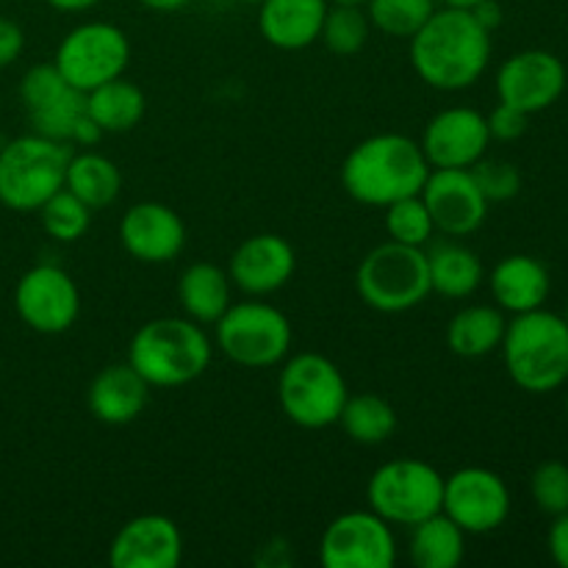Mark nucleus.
Wrapping results in <instances>:
<instances>
[{"label":"nucleus","instance_id":"nucleus-1","mask_svg":"<svg viewBox=\"0 0 568 568\" xmlns=\"http://www.w3.org/2000/svg\"><path fill=\"white\" fill-rule=\"evenodd\" d=\"M410 67L438 92H460L475 87L491 61V31L475 20L469 9L433 11L430 20L408 39Z\"/></svg>","mask_w":568,"mask_h":568},{"label":"nucleus","instance_id":"nucleus-2","mask_svg":"<svg viewBox=\"0 0 568 568\" xmlns=\"http://www.w3.org/2000/svg\"><path fill=\"white\" fill-rule=\"evenodd\" d=\"M430 170L416 139L405 133H375L347 153L342 186L355 203L386 209L394 200L422 194Z\"/></svg>","mask_w":568,"mask_h":568},{"label":"nucleus","instance_id":"nucleus-3","mask_svg":"<svg viewBox=\"0 0 568 568\" xmlns=\"http://www.w3.org/2000/svg\"><path fill=\"white\" fill-rule=\"evenodd\" d=\"M214 344L203 325L189 316H159L133 333L128 364L150 383V388H178L205 375Z\"/></svg>","mask_w":568,"mask_h":568},{"label":"nucleus","instance_id":"nucleus-4","mask_svg":"<svg viewBox=\"0 0 568 568\" xmlns=\"http://www.w3.org/2000/svg\"><path fill=\"white\" fill-rule=\"evenodd\" d=\"M508 377L527 394L558 392L568 381V322L547 308L516 314L505 327Z\"/></svg>","mask_w":568,"mask_h":568},{"label":"nucleus","instance_id":"nucleus-5","mask_svg":"<svg viewBox=\"0 0 568 568\" xmlns=\"http://www.w3.org/2000/svg\"><path fill=\"white\" fill-rule=\"evenodd\" d=\"M70 144L39 133L11 139L0 148V203L17 214H33L64 189Z\"/></svg>","mask_w":568,"mask_h":568},{"label":"nucleus","instance_id":"nucleus-6","mask_svg":"<svg viewBox=\"0 0 568 568\" xmlns=\"http://www.w3.org/2000/svg\"><path fill=\"white\" fill-rule=\"evenodd\" d=\"M355 292L381 314H405L430 297V270L425 247L383 242L361 258Z\"/></svg>","mask_w":568,"mask_h":568},{"label":"nucleus","instance_id":"nucleus-7","mask_svg":"<svg viewBox=\"0 0 568 568\" xmlns=\"http://www.w3.org/2000/svg\"><path fill=\"white\" fill-rule=\"evenodd\" d=\"M349 397L342 369L322 353H297L283 361L277 377V403L288 422L303 430L336 425Z\"/></svg>","mask_w":568,"mask_h":568},{"label":"nucleus","instance_id":"nucleus-8","mask_svg":"<svg viewBox=\"0 0 568 568\" xmlns=\"http://www.w3.org/2000/svg\"><path fill=\"white\" fill-rule=\"evenodd\" d=\"M214 327L220 353L244 369L283 364L292 349V322L281 308L261 303V297L231 303Z\"/></svg>","mask_w":568,"mask_h":568},{"label":"nucleus","instance_id":"nucleus-9","mask_svg":"<svg viewBox=\"0 0 568 568\" xmlns=\"http://www.w3.org/2000/svg\"><path fill=\"white\" fill-rule=\"evenodd\" d=\"M444 475L419 458H394L377 466L366 483V503L381 519L414 527L442 510Z\"/></svg>","mask_w":568,"mask_h":568},{"label":"nucleus","instance_id":"nucleus-10","mask_svg":"<svg viewBox=\"0 0 568 568\" xmlns=\"http://www.w3.org/2000/svg\"><path fill=\"white\" fill-rule=\"evenodd\" d=\"M53 64L72 87L87 94L100 83L125 75L131 64V39L114 22H81L59 42Z\"/></svg>","mask_w":568,"mask_h":568},{"label":"nucleus","instance_id":"nucleus-11","mask_svg":"<svg viewBox=\"0 0 568 568\" xmlns=\"http://www.w3.org/2000/svg\"><path fill=\"white\" fill-rule=\"evenodd\" d=\"M325 568H392L397 564L394 527L375 510H347L325 527L320 538Z\"/></svg>","mask_w":568,"mask_h":568},{"label":"nucleus","instance_id":"nucleus-12","mask_svg":"<svg viewBox=\"0 0 568 568\" xmlns=\"http://www.w3.org/2000/svg\"><path fill=\"white\" fill-rule=\"evenodd\" d=\"M510 488L486 466H464L444 477L442 514H447L466 536H488L508 521Z\"/></svg>","mask_w":568,"mask_h":568},{"label":"nucleus","instance_id":"nucleus-13","mask_svg":"<svg viewBox=\"0 0 568 568\" xmlns=\"http://www.w3.org/2000/svg\"><path fill=\"white\" fill-rule=\"evenodd\" d=\"M14 311L33 333L61 336L78 322L81 292L59 264H37L17 281Z\"/></svg>","mask_w":568,"mask_h":568},{"label":"nucleus","instance_id":"nucleus-14","mask_svg":"<svg viewBox=\"0 0 568 568\" xmlns=\"http://www.w3.org/2000/svg\"><path fill=\"white\" fill-rule=\"evenodd\" d=\"M20 100L33 133L70 144L72 128L87 114V94L72 87L59 67L33 64L20 81Z\"/></svg>","mask_w":568,"mask_h":568},{"label":"nucleus","instance_id":"nucleus-15","mask_svg":"<svg viewBox=\"0 0 568 568\" xmlns=\"http://www.w3.org/2000/svg\"><path fill=\"white\" fill-rule=\"evenodd\" d=\"M419 144L433 170H471L491 144L486 114L471 105H449L430 116Z\"/></svg>","mask_w":568,"mask_h":568},{"label":"nucleus","instance_id":"nucleus-16","mask_svg":"<svg viewBox=\"0 0 568 568\" xmlns=\"http://www.w3.org/2000/svg\"><path fill=\"white\" fill-rule=\"evenodd\" d=\"M566 64L549 50H521L508 55L497 70V98L525 114L547 111L566 92Z\"/></svg>","mask_w":568,"mask_h":568},{"label":"nucleus","instance_id":"nucleus-17","mask_svg":"<svg viewBox=\"0 0 568 568\" xmlns=\"http://www.w3.org/2000/svg\"><path fill=\"white\" fill-rule=\"evenodd\" d=\"M422 200L430 211L436 233L447 239H466L480 231L491 205L471 170H430L422 186Z\"/></svg>","mask_w":568,"mask_h":568},{"label":"nucleus","instance_id":"nucleus-18","mask_svg":"<svg viewBox=\"0 0 568 568\" xmlns=\"http://www.w3.org/2000/svg\"><path fill=\"white\" fill-rule=\"evenodd\" d=\"M122 250L139 264H170L186 247V225L175 209L155 200L131 205L120 220Z\"/></svg>","mask_w":568,"mask_h":568},{"label":"nucleus","instance_id":"nucleus-19","mask_svg":"<svg viewBox=\"0 0 568 568\" xmlns=\"http://www.w3.org/2000/svg\"><path fill=\"white\" fill-rule=\"evenodd\" d=\"M297 270L294 247L277 233H255L247 236L227 261V277L233 288L247 297H266L275 294L292 281Z\"/></svg>","mask_w":568,"mask_h":568},{"label":"nucleus","instance_id":"nucleus-20","mask_svg":"<svg viewBox=\"0 0 568 568\" xmlns=\"http://www.w3.org/2000/svg\"><path fill=\"white\" fill-rule=\"evenodd\" d=\"M181 560V527L164 514L133 516L111 538L109 564L114 568H178Z\"/></svg>","mask_w":568,"mask_h":568},{"label":"nucleus","instance_id":"nucleus-21","mask_svg":"<svg viewBox=\"0 0 568 568\" xmlns=\"http://www.w3.org/2000/svg\"><path fill=\"white\" fill-rule=\"evenodd\" d=\"M150 403V383L131 364H111L92 377L87 408L100 425L122 427L136 422Z\"/></svg>","mask_w":568,"mask_h":568},{"label":"nucleus","instance_id":"nucleus-22","mask_svg":"<svg viewBox=\"0 0 568 568\" xmlns=\"http://www.w3.org/2000/svg\"><path fill=\"white\" fill-rule=\"evenodd\" d=\"M488 288L497 308L505 314H527V311L544 308L549 292H552V281H549V270L544 261L536 255H505L488 275Z\"/></svg>","mask_w":568,"mask_h":568},{"label":"nucleus","instance_id":"nucleus-23","mask_svg":"<svg viewBox=\"0 0 568 568\" xmlns=\"http://www.w3.org/2000/svg\"><path fill=\"white\" fill-rule=\"evenodd\" d=\"M261 37L277 50H305L320 42L327 0H261Z\"/></svg>","mask_w":568,"mask_h":568},{"label":"nucleus","instance_id":"nucleus-24","mask_svg":"<svg viewBox=\"0 0 568 568\" xmlns=\"http://www.w3.org/2000/svg\"><path fill=\"white\" fill-rule=\"evenodd\" d=\"M178 303L183 316L197 325H216L233 303V283L227 270L211 261H194L178 277Z\"/></svg>","mask_w":568,"mask_h":568},{"label":"nucleus","instance_id":"nucleus-25","mask_svg":"<svg viewBox=\"0 0 568 568\" xmlns=\"http://www.w3.org/2000/svg\"><path fill=\"white\" fill-rule=\"evenodd\" d=\"M427 270H430V292L447 300H466L483 286L486 270L480 255L466 247L460 239H447L436 247L425 250Z\"/></svg>","mask_w":568,"mask_h":568},{"label":"nucleus","instance_id":"nucleus-26","mask_svg":"<svg viewBox=\"0 0 568 568\" xmlns=\"http://www.w3.org/2000/svg\"><path fill=\"white\" fill-rule=\"evenodd\" d=\"M505 311L497 305H466L449 320L447 347L458 358H486L503 347Z\"/></svg>","mask_w":568,"mask_h":568},{"label":"nucleus","instance_id":"nucleus-27","mask_svg":"<svg viewBox=\"0 0 568 568\" xmlns=\"http://www.w3.org/2000/svg\"><path fill=\"white\" fill-rule=\"evenodd\" d=\"M87 114L103 128V133H128L148 114V98L142 87L120 75L87 92Z\"/></svg>","mask_w":568,"mask_h":568},{"label":"nucleus","instance_id":"nucleus-28","mask_svg":"<svg viewBox=\"0 0 568 568\" xmlns=\"http://www.w3.org/2000/svg\"><path fill=\"white\" fill-rule=\"evenodd\" d=\"M408 558L416 568H455L466 558V532L447 514L410 527Z\"/></svg>","mask_w":568,"mask_h":568},{"label":"nucleus","instance_id":"nucleus-29","mask_svg":"<svg viewBox=\"0 0 568 568\" xmlns=\"http://www.w3.org/2000/svg\"><path fill=\"white\" fill-rule=\"evenodd\" d=\"M64 189L92 211L109 209L122 192V172L114 161L105 159L103 153H94V150L70 153Z\"/></svg>","mask_w":568,"mask_h":568},{"label":"nucleus","instance_id":"nucleus-30","mask_svg":"<svg viewBox=\"0 0 568 568\" xmlns=\"http://www.w3.org/2000/svg\"><path fill=\"white\" fill-rule=\"evenodd\" d=\"M336 425H342L349 442L377 447L394 436L399 422L394 405L381 394H349Z\"/></svg>","mask_w":568,"mask_h":568},{"label":"nucleus","instance_id":"nucleus-31","mask_svg":"<svg viewBox=\"0 0 568 568\" xmlns=\"http://www.w3.org/2000/svg\"><path fill=\"white\" fill-rule=\"evenodd\" d=\"M372 22L364 6L331 3L322 22L320 42L336 55H355L369 42Z\"/></svg>","mask_w":568,"mask_h":568},{"label":"nucleus","instance_id":"nucleus-32","mask_svg":"<svg viewBox=\"0 0 568 568\" xmlns=\"http://www.w3.org/2000/svg\"><path fill=\"white\" fill-rule=\"evenodd\" d=\"M438 0H366L372 28L394 39H410L438 9Z\"/></svg>","mask_w":568,"mask_h":568},{"label":"nucleus","instance_id":"nucleus-33","mask_svg":"<svg viewBox=\"0 0 568 568\" xmlns=\"http://www.w3.org/2000/svg\"><path fill=\"white\" fill-rule=\"evenodd\" d=\"M37 214L44 233H48L53 242L61 244H72L78 242V239H83L89 225H92V209H89L87 203H81L72 192H67V189H59Z\"/></svg>","mask_w":568,"mask_h":568},{"label":"nucleus","instance_id":"nucleus-34","mask_svg":"<svg viewBox=\"0 0 568 568\" xmlns=\"http://www.w3.org/2000/svg\"><path fill=\"white\" fill-rule=\"evenodd\" d=\"M383 225H386L392 242L410 244V247H425L436 236V225H433V216L422 194H410V197L394 200L392 205H386Z\"/></svg>","mask_w":568,"mask_h":568},{"label":"nucleus","instance_id":"nucleus-35","mask_svg":"<svg viewBox=\"0 0 568 568\" xmlns=\"http://www.w3.org/2000/svg\"><path fill=\"white\" fill-rule=\"evenodd\" d=\"M530 494L538 510L560 516L568 510V466L560 460H544L530 477Z\"/></svg>","mask_w":568,"mask_h":568},{"label":"nucleus","instance_id":"nucleus-36","mask_svg":"<svg viewBox=\"0 0 568 568\" xmlns=\"http://www.w3.org/2000/svg\"><path fill=\"white\" fill-rule=\"evenodd\" d=\"M477 186L486 194L488 203H508L521 192V172L519 166L503 159H486L483 155L475 166H471Z\"/></svg>","mask_w":568,"mask_h":568},{"label":"nucleus","instance_id":"nucleus-37","mask_svg":"<svg viewBox=\"0 0 568 568\" xmlns=\"http://www.w3.org/2000/svg\"><path fill=\"white\" fill-rule=\"evenodd\" d=\"M488 133H491V142H516L527 133V122H530V114H525L521 109H514L508 103H499L491 114H486Z\"/></svg>","mask_w":568,"mask_h":568},{"label":"nucleus","instance_id":"nucleus-38","mask_svg":"<svg viewBox=\"0 0 568 568\" xmlns=\"http://www.w3.org/2000/svg\"><path fill=\"white\" fill-rule=\"evenodd\" d=\"M22 48H26V33L9 17H0V70L9 64H14L22 55Z\"/></svg>","mask_w":568,"mask_h":568},{"label":"nucleus","instance_id":"nucleus-39","mask_svg":"<svg viewBox=\"0 0 568 568\" xmlns=\"http://www.w3.org/2000/svg\"><path fill=\"white\" fill-rule=\"evenodd\" d=\"M547 547L552 560L560 568H568V510L566 514L555 516L552 527H549V536H547Z\"/></svg>","mask_w":568,"mask_h":568},{"label":"nucleus","instance_id":"nucleus-40","mask_svg":"<svg viewBox=\"0 0 568 568\" xmlns=\"http://www.w3.org/2000/svg\"><path fill=\"white\" fill-rule=\"evenodd\" d=\"M105 133H103V128L98 125V122L92 120V116L89 114H83L81 120H78V125L72 128V136H70V144H78V148H94V144L100 142V139H103Z\"/></svg>","mask_w":568,"mask_h":568},{"label":"nucleus","instance_id":"nucleus-41","mask_svg":"<svg viewBox=\"0 0 568 568\" xmlns=\"http://www.w3.org/2000/svg\"><path fill=\"white\" fill-rule=\"evenodd\" d=\"M471 14H475V20L480 22L486 31H497L499 26H503V6L497 3V0H480V3L475 6V9H469Z\"/></svg>","mask_w":568,"mask_h":568},{"label":"nucleus","instance_id":"nucleus-42","mask_svg":"<svg viewBox=\"0 0 568 568\" xmlns=\"http://www.w3.org/2000/svg\"><path fill=\"white\" fill-rule=\"evenodd\" d=\"M139 3L150 11H159V14H172V11L186 9L192 0H139Z\"/></svg>","mask_w":568,"mask_h":568},{"label":"nucleus","instance_id":"nucleus-43","mask_svg":"<svg viewBox=\"0 0 568 568\" xmlns=\"http://www.w3.org/2000/svg\"><path fill=\"white\" fill-rule=\"evenodd\" d=\"M44 3L59 11H89L103 3V0H44Z\"/></svg>","mask_w":568,"mask_h":568},{"label":"nucleus","instance_id":"nucleus-44","mask_svg":"<svg viewBox=\"0 0 568 568\" xmlns=\"http://www.w3.org/2000/svg\"><path fill=\"white\" fill-rule=\"evenodd\" d=\"M442 6H449V9H475L480 0H438Z\"/></svg>","mask_w":568,"mask_h":568},{"label":"nucleus","instance_id":"nucleus-45","mask_svg":"<svg viewBox=\"0 0 568 568\" xmlns=\"http://www.w3.org/2000/svg\"><path fill=\"white\" fill-rule=\"evenodd\" d=\"M327 3H347V6H366V0H327Z\"/></svg>","mask_w":568,"mask_h":568},{"label":"nucleus","instance_id":"nucleus-46","mask_svg":"<svg viewBox=\"0 0 568 568\" xmlns=\"http://www.w3.org/2000/svg\"><path fill=\"white\" fill-rule=\"evenodd\" d=\"M239 3H250V6H258L261 0H239Z\"/></svg>","mask_w":568,"mask_h":568},{"label":"nucleus","instance_id":"nucleus-47","mask_svg":"<svg viewBox=\"0 0 568 568\" xmlns=\"http://www.w3.org/2000/svg\"><path fill=\"white\" fill-rule=\"evenodd\" d=\"M564 320L568 322V305H566V314H564Z\"/></svg>","mask_w":568,"mask_h":568},{"label":"nucleus","instance_id":"nucleus-48","mask_svg":"<svg viewBox=\"0 0 568 568\" xmlns=\"http://www.w3.org/2000/svg\"><path fill=\"white\" fill-rule=\"evenodd\" d=\"M566 410H568V403H566Z\"/></svg>","mask_w":568,"mask_h":568}]
</instances>
